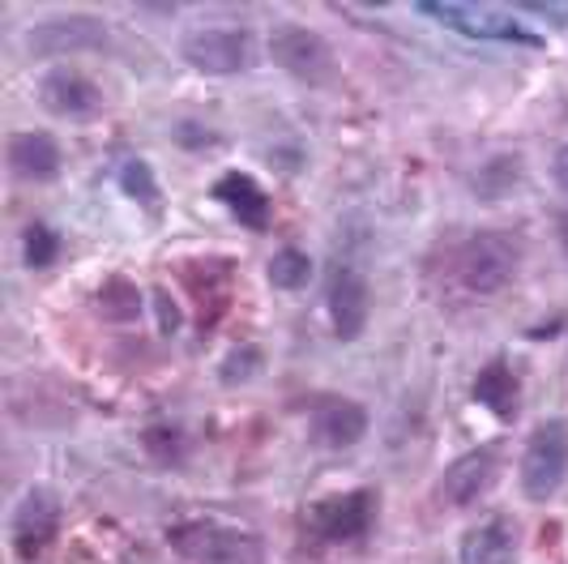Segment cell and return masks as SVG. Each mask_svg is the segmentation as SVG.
Wrapping results in <instances>:
<instances>
[{"instance_id":"obj_1","label":"cell","mask_w":568,"mask_h":564,"mask_svg":"<svg viewBox=\"0 0 568 564\" xmlns=\"http://www.w3.org/2000/svg\"><path fill=\"white\" fill-rule=\"evenodd\" d=\"M168 543L189 564H265V543L223 522H180L168 531Z\"/></svg>"},{"instance_id":"obj_2","label":"cell","mask_w":568,"mask_h":564,"mask_svg":"<svg viewBox=\"0 0 568 564\" xmlns=\"http://www.w3.org/2000/svg\"><path fill=\"white\" fill-rule=\"evenodd\" d=\"M521 265V244L505 231H479L457 249V282L470 295H496Z\"/></svg>"},{"instance_id":"obj_3","label":"cell","mask_w":568,"mask_h":564,"mask_svg":"<svg viewBox=\"0 0 568 564\" xmlns=\"http://www.w3.org/2000/svg\"><path fill=\"white\" fill-rule=\"evenodd\" d=\"M568 475V423L547 420L530 432L526 453H521V492L530 501H547L560 492Z\"/></svg>"},{"instance_id":"obj_4","label":"cell","mask_w":568,"mask_h":564,"mask_svg":"<svg viewBox=\"0 0 568 564\" xmlns=\"http://www.w3.org/2000/svg\"><path fill=\"white\" fill-rule=\"evenodd\" d=\"M270 57L278 60L291 78L308 85H334V78H338V60L329 52V43L308 27H274Z\"/></svg>"},{"instance_id":"obj_5","label":"cell","mask_w":568,"mask_h":564,"mask_svg":"<svg viewBox=\"0 0 568 564\" xmlns=\"http://www.w3.org/2000/svg\"><path fill=\"white\" fill-rule=\"evenodd\" d=\"M376 513H381V496L372 487H359V492H346V496L316 501L308 508V531L325 543H355L372 531Z\"/></svg>"},{"instance_id":"obj_6","label":"cell","mask_w":568,"mask_h":564,"mask_svg":"<svg viewBox=\"0 0 568 564\" xmlns=\"http://www.w3.org/2000/svg\"><path fill=\"white\" fill-rule=\"evenodd\" d=\"M184 60L201 69V73H240L248 69L253 60V34L248 30H223V27H205L184 34L180 43Z\"/></svg>"},{"instance_id":"obj_7","label":"cell","mask_w":568,"mask_h":564,"mask_svg":"<svg viewBox=\"0 0 568 564\" xmlns=\"http://www.w3.org/2000/svg\"><path fill=\"white\" fill-rule=\"evenodd\" d=\"M419 13H432L436 22L449 30H462L470 39H513V43H539L535 34L517 27V18L496 13V9H479V4H457V0H419Z\"/></svg>"},{"instance_id":"obj_8","label":"cell","mask_w":568,"mask_h":564,"mask_svg":"<svg viewBox=\"0 0 568 564\" xmlns=\"http://www.w3.org/2000/svg\"><path fill=\"white\" fill-rule=\"evenodd\" d=\"M325 304H329V321H334V334L342 342L359 339L364 325H368V279L355 270V265H334L329 270V291H325Z\"/></svg>"},{"instance_id":"obj_9","label":"cell","mask_w":568,"mask_h":564,"mask_svg":"<svg viewBox=\"0 0 568 564\" xmlns=\"http://www.w3.org/2000/svg\"><path fill=\"white\" fill-rule=\"evenodd\" d=\"M500 480V450L496 445H484V450L462 453L454 466L440 475V501L454 508L475 505L479 496H487Z\"/></svg>"},{"instance_id":"obj_10","label":"cell","mask_w":568,"mask_h":564,"mask_svg":"<svg viewBox=\"0 0 568 564\" xmlns=\"http://www.w3.org/2000/svg\"><path fill=\"white\" fill-rule=\"evenodd\" d=\"M60 531V501L52 487H30L22 505L13 508V552L34 561Z\"/></svg>"},{"instance_id":"obj_11","label":"cell","mask_w":568,"mask_h":564,"mask_svg":"<svg viewBox=\"0 0 568 564\" xmlns=\"http://www.w3.org/2000/svg\"><path fill=\"white\" fill-rule=\"evenodd\" d=\"M39 99H43V108L57 115H69V120H90V115L103 108V94H99V85L90 82L85 73L78 69H48L43 78H39Z\"/></svg>"},{"instance_id":"obj_12","label":"cell","mask_w":568,"mask_h":564,"mask_svg":"<svg viewBox=\"0 0 568 564\" xmlns=\"http://www.w3.org/2000/svg\"><path fill=\"white\" fill-rule=\"evenodd\" d=\"M368 432V411L351 397H321L313 411V441L325 450H351Z\"/></svg>"},{"instance_id":"obj_13","label":"cell","mask_w":568,"mask_h":564,"mask_svg":"<svg viewBox=\"0 0 568 564\" xmlns=\"http://www.w3.org/2000/svg\"><path fill=\"white\" fill-rule=\"evenodd\" d=\"M108 34L99 22H90L85 13H73V18H52L43 27H34L27 34L30 52L34 57H57V52H82V48H99Z\"/></svg>"},{"instance_id":"obj_14","label":"cell","mask_w":568,"mask_h":564,"mask_svg":"<svg viewBox=\"0 0 568 564\" xmlns=\"http://www.w3.org/2000/svg\"><path fill=\"white\" fill-rule=\"evenodd\" d=\"M457 556H462V564H513V556H517V522L505 517V513L479 522L470 535L462 538Z\"/></svg>"},{"instance_id":"obj_15","label":"cell","mask_w":568,"mask_h":564,"mask_svg":"<svg viewBox=\"0 0 568 564\" xmlns=\"http://www.w3.org/2000/svg\"><path fill=\"white\" fill-rule=\"evenodd\" d=\"M214 198L223 201L244 226H253V231H265V226H270V198H265V189L256 184L253 175L227 171V175L214 184Z\"/></svg>"},{"instance_id":"obj_16","label":"cell","mask_w":568,"mask_h":564,"mask_svg":"<svg viewBox=\"0 0 568 564\" xmlns=\"http://www.w3.org/2000/svg\"><path fill=\"white\" fill-rule=\"evenodd\" d=\"M9 168L22 180L43 184L60 171V145L48 133H13L9 138Z\"/></svg>"},{"instance_id":"obj_17","label":"cell","mask_w":568,"mask_h":564,"mask_svg":"<svg viewBox=\"0 0 568 564\" xmlns=\"http://www.w3.org/2000/svg\"><path fill=\"white\" fill-rule=\"evenodd\" d=\"M475 402L487 406L491 415L500 420H513L517 415V376L509 372V364H487L479 376H475Z\"/></svg>"},{"instance_id":"obj_18","label":"cell","mask_w":568,"mask_h":564,"mask_svg":"<svg viewBox=\"0 0 568 564\" xmlns=\"http://www.w3.org/2000/svg\"><path fill=\"white\" fill-rule=\"evenodd\" d=\"M99 312L112 321H133L142 312V291L129 279H108L99 286Z\"/></svg>"},{"instance_id":"obj_19","label":"cell","mask_w":568,"mask_h":564,"mask_svg":"<svg viewBox=\"0 0 568 564\" xmlns=\"http://www.w3.org/2000/svg\"><path fill=\"white\" fill-rule=\"evenodd\" d=\"M308 274H313V261H308V253H300V249H283V253L270 261V282L278 291H300L308 282Z\"/></svg>"},{"instance_id":"obj_20","label":"cell","mask_w":568,"mask_h":564,"mask_svg":"<svg viewBox=\"0 0 568 564\" xmlns=\"http://www.w3.org/2000/svg\"><path fill=\"white\" fill-rule=\"evenodd\" d=\"M120 189L133 201H145V205L159 201V184H154V171H150L145 159H129V163L120 168Z\"/></svg>"},{"instance_id":"obj_21","label":"cell","mask_w":568,"mask_h":564,"mask_svg":"<svg viewBox=\"0 0 568 564\" xmlns=\"http://www.w3.org/2000/svg\"><path fill=\"white\" fill-rule=\"evenodd\" d=\"M60 253V240L52 226L34 223L27 231V265L30 270H43V265H52V256Z\"/></svg>"},{"instance_id":"obj_22","label":"cell","mask_w":568,"mask_h":564,"mask_svg":"<svg viewBox=\"0 0 568 564\" xmlns=\"http://www.w3.org/2000/svg\"><path fill=\"white\" fill-rule=\"evenodd\" d=\"M256 364H261V351H256V346H235L227 355V367H223V381H227V385L248 381L256 372Z\"/></svg>"},{"instance_id":"obj_23","label":"cell","mask_w":568,"mask_h":564,"mask_svg":"<svg viewBox=\"0 0 568 564\" xmlns=\"http://www.w3.org/2000/svg\"><path fill=\"white\" fill-rule=\"evenodd\" d=\"M154 304H159V321H163V334H175V330H180V312H175V304L168 300V291H159V295H154Z\"/></svg>"},{"instance_id":"obj_24","label":"cell","mask_w":568,"mask_h":564,"mask_svg":"<svg viewBox=\"0 0 568 564\" xmlns=\"http://www.w3.org/2000/svg\"><path fill=\"white\" fill-rule=\"evenodd\" d=\"M551 171H556V184H560V189L568 193V145H560V154H556Z\"/></svg>"}]
</instances>
